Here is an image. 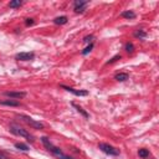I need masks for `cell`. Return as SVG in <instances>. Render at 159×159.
I'll return each mask as SVG.
<instances>
[{"mask_svg":"<svg viewBox=\"0 0 159 159\" xmlns=\"http://www.w3.org/2000/svg\"><path fill=\"white\" fill-rule=\"evenodd\" d=\"M114 78L117 80V81H125V80H128V73H118V75H116L114 76Z\"/></svg>","mask_w":159,"mask_h":159,"instance_id":"cell-12","label":"cell"},{"mask_svg":"<svg viewBox=\"0 0 159 159\" xmlns=\"http://www.w3.org/2000/svg\"><path fill=\"white\" fill-rule=\"evenodd\" d=\"M134 35H135L137 37H139V39L145 37V32H144V31H140V30H139V31H135V32H134Z\"/></svg>","mask_w":159,"mask_h":159,"instance_id":"cell-17","label":"cell"},{"mask_svg":"<svg viewBox=\"0 0 159 159\" xmlns=\"http://www.w3.org/2000/svg\"><path fill=\"white\" fill-rule=\"evenodd\" d=\"M4 96L10 97V98H22L26 96V93L20 92V91H7V92H4Z\"/></svg>","mask_w":159,"mask_h":159,"instance_id":"cell-6","label":"cell"},{"mask_svg":"<svg viewBox=\"0 0 159 159\" xmlns=\"http://www.w3.org/2000/svg\"><path fill=\"white\" fill-rule=\"evenodd\" d=\"M125 50H127L128 52H133V45H132V43H127V45H125Z\"/></svg>","mask_w":159,"mask_h":159,"instance_id":"cell-19","label":"cell"},{"mask_svg":"<svg viewBox=\"0 0 159 159\" xmlns=\"http://www.w3.org/2000/svg\"><path fill=\"white\" fill-rule=\"evenodd\" d=\"M9 129H10V132H11L12 134L19 135V137H22V138H26L29 142H34V135H32L30 132H27V129H24L22 127L17 125V124H15V123L10 124Z\"/></svg>","mask_w":159,"mask_h":159,"instance_id":"cell-2","label":"cell"},{"mask_svg":"<svg viewBox=\"0 0 159 159\" xmlns=\"http://www.w3.org/2000/svg\"><path fill=\"white\" fill-rule=\"evenodd\" d=\"M138 154H139V157H140V158H147V157H149V150H148V149L142 148V149H139V150H138Z\"/></svg>","mask_w":159,"mask_h":159,"instance_id":"cell-13","label":"cell"},{"mask_svg":"<svg viewBox=\"0 0 159 159\" xmlns=\"http://www.w3.org/2000/svg\"><path fill=\"white\" fill-rule=\"evenodd\" d=\"M98 148H99L103 153L109 154V155H118V154H119V150H118L117 148H114V147H112V145H109V144H107V143H99V144H98Z\"/></svg>","mask_w":159,"mask_h":159,"instance_id":"cell-4","label":"cell"},{"mask_svg":"<svg viewBox=\"0 0 159 159\" xmlns=\"http://www.w3.org/2000/svg\"><path fill=\"white\" fill-rule=\"evenodd\" d=\"M0 159H10V158H9L7 155H5L4 153H1V152H0Z\"/></svg>","mask_w":159,"mask_h":159,"instance_id":"cell-22","label":"cell"},{"mask_svg":"<svg viewBox=\"0 0 159 159\" xmlns=\"http://www.w3.org/2000/svg\"><path fill=\"white\" fill-rule=\"evenodd\" d=\"M62 88H65L66 91H68V92H71V93H73V94H76V96H87V94H88L87 91H77V89H73V88L67 87V86H62Z\"/></svg>","mask_w":159,"mask_h":159,"instance_id":"cell-8","label":"cell"},{"mask_svg":"<svg viewBox=\"0 0 159 159\" xmlns=\"http://www.w3.org/2000/svg\"><path fill=\"white\" fill-rule=\"evenodd\" d=\"M72 106H73V107L77 109V112H80V113H81V114H82L84 118H88V117H89V114H88V113H87V112H86V111H84L82 107H80V106H77V104H75V103H72Z\"/></svg>","mask_w":159,"mask_h":159,"instance_id":"cell-10","label":"cell"},{"mask_svg":"<svg viewBox=\"0 0 159 159\" xmlns=\"http://www.w3.org/2000/svg\"><path fill=\"white\" fill-rule=\"evenodd\" d=\"M92 37H93V36H87V37H86V39H84L83 41H84V42H88V41H89V40H91Z\"/></svg>","mask_w":159,"mask_h":159,"instance_id":"cell-23","label":"cell"},{"mask_svg":"<svg viewBox=\"0 0 159 159\" xmlns=\"http://www.w3.org/2000/svg\"><path fill=\"white\" fill-rule=\"evenodd\" d=\"M41 142L43 143V145L56 157V158H58V159H75V158H72V157H70V155H67V154H65L60 148H57V147H55L51 142H50V139H47L46 137H42L41 138Z\"/></svg>","mask_w":159,"mask_h":159,"instance_id":"cell-1","label":"cell"},{"mask_svg":"<svg viewBox=\"0 0 159 159\" xmlns=\"http://www.w3.org/2000/svg\"><path fill=\"white\" fill-rule=\"evenodd\" d=\"M34 24V20L32 19H26V25L29 26V25H32Z\"/></svg>","mask_w":159,"mask_h":159,"instance_id":"cell-21","label":"cell"},{"mask_svg":"<svg viewBox=\"0 0 159 159\" xmlns=\"http://www.w3.org/2000/svg\"><path fill=\"white\" fill-rule=\"evenodd\" d=\"M53 22L57 24V25H63V24L67 22V17H66V16H58V17H56V19L53 20Z\"/></svg>","mask_w":159,"mask_h":159,"instance_id":"cell-11","label":"cell"},{"mask_svg":"<svg viewBox=\"0 0 159 159\" xmlns=\"http://www.w3.org/2000/svg\"><path fill=\"white\" fill-rule=\"evenodd\" d=\"M92 47H93V45H92V43H91L89 46H87V47H86V48H84V50L82 51V55H87L88 52H91V50H92Z\"/></svg>","mask_w":159,"mask_h":159,"instance_id":"cell-18","label":"cell"},{"mask_svg":"<svg viewBox=\"0 0 159 159\" xmlns=\"http://www.w3.org/2000/svg\"><path fill=\"white\" fill-rule=\"evenodd\" d=\"M17 118L21 119V120H24L26 124H29L30 127H32V128H35V129H42V128H43V124H42L41 122H39V120H36V119H32L31 117H29V116H26V114H17Z\"/></svg>","mask_w":159,"mask_h":159,"instance_id":"cell-3","label":"cell"},{"mask_svg":"<svg viewBox=\"0 0 159 159\" xmlns=\"http://www.w3.org/2000/svg\"><path fill=\"white\" fill-rule=\"evenodd\" d=\"M86 6H87V1H82V0L75 1V11L76 12H83L86 10Z\"/></svg>","mask_w":159,"mask_h":159,"instance_id":"cell-7","label":"cell"},{"mask_svg":"<svg viewBox=\"0 0 159 159\" xmlns=\"http://www.w3.org/2000/svg\"><path fill=\"white\" fill-rule=\"evenodd\" d=\"M0 104L11 106V107H17V106H20V102H19V101H15V99H5V101H0Z\"/></svg>","mask_w":159,"mask_h":159,"instance_id":"cell-9","label":"cell"},{"mask_svg":"<svg viewBox=\"0 0 159 159\" xmlns=\"http://www.w3.org/2000/svg\"><path fill=\"white\" fill-rule=\"evenodd\" d=\"M15 147L17 148V149H20V150H29V147L26 145V144H24V143H15Z\"/></svg>","mask_w":159,"mask_h":159,"instance_id":"cell-15","label":"cell"},{"mask_svg":"<svg viewBox=\"0 0 159 159\" xmlns=\"http://www.w3.org/2000/svg\"><path fill=\"white\" fill-rule=\"evenodd\" d=\"M118 58H120V56H114V57H113L111 61H108V63H113V62H114V61H117Z\"/></svg>","mask_w":159,"mask_h":159,"instance_id":"cell-20","label":"cell"},{"mask_svg":"<svg viewBox=\"0 0 159 159\" xmlns=\"http://www.w3.org/2000/svg\"><path fill=\"white\" fill-rule=\"evenodd\" d=\"M35 57V53L34 52H20L15 56L16 60H20V61H30Z\"/></svg>","mask_w":159,"mask_h":159,"instance_id":"cell-5","label":"cell"},{"mask_svg":"<svg viewBox=\"0 0 159 159\" xmlns=\"http://www.w3.org/2000/svg\"><path fill=\"white\" fill-rule=\"evenodd\" d=\"M21 5V1L20 0H15V1H10V4H9V6L10 7H19Z\"/></svg>","mask_w":159,"mask_h":159,"instance_id":"cell-16","label":"cell"},{"mask_svg":"<svg viewBox=\"0 0 159 159\" xmlns=\"http://www.w3.org/2000/svg\"><path fill=\"white\" fill-rule=\"evenodd\" d=\"M122 16L125 17V19H134V17H135V14H134L133 11H124V12L122 14Z\"/></svg>","mask_w":159,"mask_h":159,"instance_id":"cell-14","label":"cell"}]
</instances>
